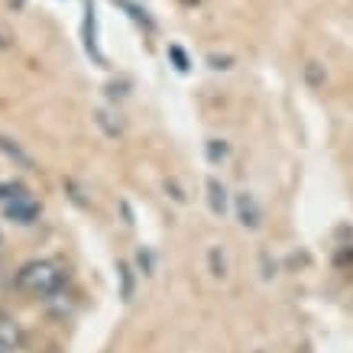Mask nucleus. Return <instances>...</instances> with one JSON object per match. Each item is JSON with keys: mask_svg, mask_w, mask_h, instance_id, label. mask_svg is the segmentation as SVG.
<instances>
[{"mask_svg": "<svg viewBox=\"0 0 353 353\" xmlns=\"http://www.w3.org/2000/svg\"><path fill=\"white\" fill-rule=\"evenodd\" d=\"M62 282H65V272L59 266H52V263H30L17 276V285L32 292V295H52V292L62 289Z\"/></svg>", "mask_w": 353, "mask_h": 353, "instance_id": "1", "label": "nucleus"}, {"mask_svg": "<svg viewBox=\"0 0 353 353\" xmlns=\"http://www.w3.org/2000/svg\"><path fill=\"white\" fill-rule=\"evenodd\" d=\"M3 211H7V217H13V221H20V224H32V217L39 214V204L32 201L26 192H20L17 188V194H13V201L3 204Z\"/></svg>", "mask_w": 353, "mask_h": 353, "instance_id": "2", "label": "nucleus"}, {"mask_svg": "<svg viewBox=\"0 0 353 353\" xmlns=\"http://www.w3.org/2000/svg\"><path fill=\"white\" fill-rule=\"evenodd\" d=\"M17 343H20V327H17L10 318L0 314V353H10Z\"/></svg>", "mask_w": 353, "mask_h": 353, "instance_id": "3", "label": "nucleus"}]
</instances>
